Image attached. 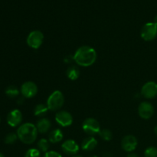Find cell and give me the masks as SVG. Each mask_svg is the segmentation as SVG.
<instances>
[{
  "instance_id": "30bf717a",
  "label": "cell",
  "mask_w": 157,
  "mask_h": 157,
  "mask_svg": "<svg viewBox=\"0 0 157 157\" xmlns=\"http://www.w3.org/2000/svg\"><path fill=\"white\" fill-rule=\"evenodd\" d=\"M138 113H139V116L143 119H150L154 113L153 106L150 102H147V101L141 103L138 107Z\"/></svg>"
},
{
  "instance_id": "d4e9b609",
  "label": "cell",
  "mask_w": 157,
  "mask_h": 157,
  "mask_svg": "<svg viewBox=\"0 0 157 157\" xmlns=\"http://www.w3.org/2000/svg\"><path fill=\"white\" fill-rule=\"evenodd\" d=\"M43 157H62L60 153L55 151H48L44 153Z\"/></svg>"
},
{
  "instance_id": "603a6c76",
  "label": "cell",
  "mask_w": 157,
  "mask_h": 157,
  "mask_svg": "<svg viewBox=\"0 0 157 157\" xmlns=\"http://www.w3.org/2000/svg\"><path fill=\"white\" fill-rule=\"evenodd\" d=\"M145 157H157V148L156 147H149L144 153Z\"/></svg>"
},
{
  "instance_id": "f546056e",
  "label": "cell",
  "mask_w": 157,
  "mask_h": 157,
  "mask_svg": "<svg viewBox=\"0 0 157 157\" xmlns=\"http://www.w3.org/2000/svg\"><path fill=\"white\" fill-rule=\"evenodd\" d=\"M154 132H155V133H156V134L157 135V126L156 127H155V129H154Z\"/></svg>"
},
{
  "instance_id": "8fae6325",
  "label": "cell",
  "mask_w": 157,
  "mask_h": 157,
  "mask_svg": "<svg viewBox=\"0 0 157 157\" xmlns=\"http://www.w3.org/2000/svg\"><path fill=\"white\" fill-rule=\"evenodd\" d=\"M137 139L133 135H127L121 141V147L126 152H133L137 147Z\"/></svg>"
},
{
  "instance_id": "8992f818",
  "label": "cell",
  "mask_w": 157,
  "mask_h": 157,
  "mask_svg": "<svg viewBox=\"0 0 157 157\" xmlns=\"http://www.w3.org/2000/svg\"><path fill=\"white\" fill-rule=\"evenodd\" d=\"M44 40V35L38 30H34L29 34L27 37L28 45L33 49H38L41 47Z\"/></svg>"
},
{
  "instance_id": "ba28073f",
  "label": "cell",
  "mask_w": 157,
  "mask_h": 157,
  "mask_svg": "<svg viewBox=\"0 0 157 157\" xmlns=\"http://www.w3.org/2000/svg\"><path fill=\"white\" fill-rule=\"evenodd\" d=\"M141 94L147 99H152L157 96V84L153 81L146 83L141 89Z\"/></svg>"
},
{
  "instance_id": "9c48e42d",
  "label": "cell",
  "mask_w": 157,
  "mask_h": 157,
  "mask_svg": "<svg viewBox=\"0 0 157 157\" xmlns=\"http://www.w3.org/2000/svg\"><path fill=\"white\" fill-rule=\"evenodd\" d=\"M55 121L61 127H69L73 123V117L69 112L60 110L55 115Z\"/></svg>"
},
{
  "instance_id": "d6a6232c",
  "label": "cell",
  "mask_w": 157,
  "mask_h": 157,
  "mask_svg": "<svg viewBox=\"0 0 157 157\" xmlns=\"http://www.w3.org/2000/svg\"><path fill=\"white\" fill-rule=\"evenodd\" d=\"M73 157H82V156H73Z\"/></svg>"
},
{
  "instance_id": "4dcf8cb0",
  "label": "cell",
  "mask_w": 157,
  "mask_h": 157,
  "mask_svg": "<svg viewBox=\"0 0 157 157\" xmlns=\"http://www.w3.org/2000/svg\"><path fill=\"white\" fill-rule=\"evenodd\" d=\"M0 157H5V156H4V155L2 154V153H0Z\"/></svg>"
},
{
  "instance_id": "e0dca14e",
  "label": "cell",
  "mask_w": 157,
  "mask_h": 157,
  "mask_svg": "<svg viewBox=\"0 0 157 157\" xmlns=\"http://www.w3.org/2000/svg\"><path fill=\"white\" fill-rule=\"evenodd\" d=\"M66 75L69 79L71 81H75L80 76V70L76 66H71L67 68Z\"/></svg>"
},
{
  "instance_id": "ac0fdd59",
  "label": "cell",
  "mask_w": 157,
  "mask_h": 157,
  "mask_svg": "<svg viewBox=\"0 0 157 157\" xmlns=\"http://www.w3.org/2000/svg\"><path fill=\"white\" fill-rule=\"evenodd\" d=\"M48 110V108L47 105L42 104H38L34 109V114L37 117H42L47 113Z\"/></svg>"
},
{
  "instance_id": "277c9868",
  "label": "cell",
  "mask_w": 157,
  "mask_h": 157,
  "mask_svg": "<svg viewBox=\"0 0 157 157\" xmlns=\"http://www.w3.org/2000/svg\"><path fill=\"white\" fill-rule=\"evenodd\" d=\"M82 129L87 134L93 136L101 131L99 122L94 118H87L82 124Z\"/></svg>"
},
{
  "instance_id": "5bb4252c",
  "label": "cell",
  "mask_w": 157,
  "mask_h": 157,
  "mask_svg": "<svg viewBox=\"0 0 157 157\" xmlns=\"http://www.w3.org/2000/svg\"><path fill=\"white\" fill-rule=\"evenodd\" d=\"M98 145V141L94 136H88L83 140L81 144V148L86 151H91L94 150Z\"/></svg>"
},
{
  "instance_id": "52a82bcc",
  "label": "cell",
  "mask_w": 157,
  "mask_h": 157,
  "mask_svg": "<svg viewBox=\"0 0 157 157\" xmlns=\"http://www.w3.org/2000/svg\"><path fill=\"white\" fill-rule=\"evenodd\" d=\"M21 93L25 98H34L38 93V87L32 81H27L21 85Z\"/></svg>"
},
{
  "instance_id": "6da1fadb",
  "label": "cell",
  "mask_w": 157,
  "mask_h": 157,
  "mask_svg": "<svg viewBox=\"0 0 157 157\" xmlns=\"http://www.w3.org/2000/svg\"><path fill=\"white\" fill-rule=\"evenodd\" d=\"M97 52L90 46L84 45L75 52L73 59L77 64L81 67H89L95 63L97 60Z\"/></svg>"
},
{
  "instance_id": "ffe728a7",
  "label": "cell",
  "mask_w": 157,
  "mask_h": 157,
  "mask_svg": "<svg viewBox=\"0 0 157 157\" xmlns=\"http://www.w3.org/2000/svg\"><path fill=\"white\" fill-rule=\"evenodd\" d=\"M38 147L40 151L44 152V153H46L48 150L49 147H50V144H49V140L44 139H41L38 142Z\"/></svg>"
},
{
  "instance_id": "7c38bea8",
  "label": "cell",
  "mask_w": 157,
  "mask_h": 157,
  "mask_svg": "<svg viewBox=\"0 0 157 157\" xmlns=\"http://www.w3.org/2000/svg\"><path fill=\"white\" fill-rule=\"evenodd\" d=\"M22 121V113L19 110H12L9 113L7 116V123L9 126L15 127L19 125Z\"/></svg>"
},
{
  "instance_id": "83f0119b",
  "label": "cell",
  "mask_w": 157,
  "mask_h": 157,
  "mask_svg": "<svg viewBox=\"0 0 157 157\" xmlns=\"http://www.w3.org/2000/svg\"><path fill=\"white\" fill-rule=\"evenodd\" d=\"M17 102H18V104H22V102H23V98H18V101H17Z\"/></svg>"
},
{
  "instance_id": "1f68e13d",
  "label": "cell",
  "mask_w": 157,
  "mask_h": 157,
  "mask_svg": "<svg viewBox=\"0 0 157 157\" xmlns=\"http://www.w3.org/2000/svg\"><path fill=\"white\" fill-rule=\"evenodd\" d=\"M89 157H98V156H95V155H92V156H89Z\"/></svg>"
},
{
  "instance_id": "4fadbf2b",
  "label": "cell",
  "mask_w": 157,
  "mask_h": 157,
  "mask_svg": "<svg viewBox=\"0 0 157 157\" xmlns=\"http://www.w3.org/2000/svg\"><path fill=\"white\" fill-rule=\"evenodd\" d=\"M63 152L68 155H75L79 150V146L73 140H67L61 144Z\"/></svg>"
},
{
  "instance_id": "7402d4cb",
  "label": "cell",
  "mask_w": 157,
  "mask_h": 157,
  "mask_svg": "<svg viewBox=\"0 0 157 157\" xmlns=\"http://www.w3.org/2000/svg\"><path fill=\"white\" fill-rule=\"evenodd\" d=\"M18 135H17V133L15 134V133H9V134H7L6 136V137H5V143L7 144H14V143L15 142V141L17 140V139H18Z\"/></svg>"
},
{
  "instance_id": "cb8c5ba5",
  "label": "cell",
  "mask_w": 157,
  "mask_h": 157,
  "mask_svg": "<svg viewBox=\"0 0 157 157\" xmlns=\"http://www.w3.org/2000/svg\"><path fill=\"white\" fill-rule=\"evenodd\" d=\"M25 157H41V153L38 150L35 148L29 149L27 152H26Z\"/></svg>"
},
{
  "instance_id": "4316f807",
  "label": "cell",
  "mask_w": 157,
  "mask_h": 157,
  "mask_svg": "<svg viewBox=\"0 0 157 157\" xmlns=\"http://www.w3.org/2000/svg\"><path fill=\"white\" fill-rule=\"evenodd\" d=\"M103 157H113L110 153H106L103 155Z\"/></svg>"
},
{
  "instance_id": "f1b7e54d",
  "label": "cell",
  "mask_w": 157,
  "mask_h": 157,
  "mask_svg": "<svg viewBox=\"0 0 157 157\" xmlns=\"http://www.w3.org/2000/svg\"><path fill=\"white\" fill-rule=\"evenodd\" d=\"M154 23L157 25V15L154 18Z\"/></svg>"
},
{
  "instance_id": "44dd1931",
  "label": "cell",
  "mask_w": 157,
  "mask_h": 157,
  "mask_svg": "<svg viewBox=\"0 0 157 157\" xmlns=\"http://www.w3.org/2000/svg\"><path fill=\"white\" fill-rule=\"evenodd\" d=\"M100 136L102 138L103 140H104L105 141H110L112 139V132L110 130H107V129H104V130H101L99 133Z\"/></svg>"
},
{
  "instance_id": "d6986e66",
  "label": "cell",
  "mask_w": 157,
  "mask_h": 157,
  "mask_svg": "<svg viewBox=\"0 0 157 157\" xmlns=\"http://www.w3.org/2000/svg\"><path fill=\"white\" fill-rule=\"evenodd\" d=\"M6 94L10 98H15L19 94V90L15 86L10 85L6 89Z\"/></svg>"
},
{
  "instance_id": "7a4b0ae2",
  "label": "cell",
  "mask_w": 157,
  "mask_h": 157,
  "mask_svg": "<svg viewBox=\"0 0 157 157\" xmlns=\"http://www.w3.org/2000/svg\"><path fill=\"white\" fill-rule=\"evenodd\" d=\"M17 135L20 140L25 144H32L36 140L38 130L36 126L31 123H25L17 130Z\"/></svg>"
},
{
  "instance_id": "484cf974",
  "label": "cell",
  "mask_w": 157,
  "mask_h": 157,
  "mask_svg": "<svg viewBox=\"0 0 157 157\" xmlns=\"http://www.w3.org/2000/svg\"><path fill=\"white\" fill-rule=\"evenodd\" d=\"M127 157H139V156H138V155L136 154V153H130V154L127 155Z\"/></svg>"
},
{
  "instance_id": "9a60e30c",
  "label": "cell",
  "mask_w": 157,
  "mask_h": 157,
  "mask_svg": "<svg viewBox=\"0 0 157 157\" xmlns=\"http://www.w3.org/2000/svg\"><path fill=\"white\" fill-rule=\"evenodd\" d=\"M51 127H52V124L49 120L46 119V118H41L37 123V130L38 132L41 133H46L49 130H50Z\"/></svg>"
},
{
  "instance_id": "2e32d148",
  "label": "cell",
  "mask_w": 157,
  "mask_h": 157,
  "mask_svg": "<svg viewBox=\"0 0 157 157\" xmlns=\"http://www.w3.org/2000/svg\"><path fill=\"white\" fill-rule=\"evenodd\" d=\"M63 139V133L59 129H55L52 130L48 135V140L49 142L52 144H57L62 140Z\"/></svg>"
},
{
  "instance_id": "5b68a950",
  "label": "cell",
  "mask_w": 157,
  "mask_h": 157,
  "mask_svg": "<svg viewBox=\"0 0 157 157\" xmlns=\"http://www.w3.org/2000/svg\"><path fill=\"white\" fill-rule=\"evenodd\" d=\"M140 35L144 41H153L157 36V25L154 22L146 23L141 29Z\"/></svg>"
},
{
  "instance_id": "3957f363",
  "label": "cell",
  "mask_w": 157,
  "mask_h": 157,
  "mask_svg": "<svg viewBox=\"0 0 157 157\" xmlns=\"http://www.w3.org/2000/svg\"><path fill=\"white\" fill-rule=\"evenodd\" d=\"M64 103V98L60 90H55L50 94L47 100V107L48 110L55 111L62 107Z\"/></svg>"
}]
</instances>
